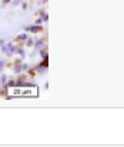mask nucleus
Segmentation results:
<instances>
[{
	"label": "nucleus",
	"instance_id": "39448f33",
	"mask_svg": "<svg viewBox=\"0 0 124 147\" xmlns=\"http://www.w3.org/2000/svg\"><path fill=\"white\" fill-rule=\"evenodd\" d=\"M17 39H20V40H26V39H27V36H26V34H20Z\"/></svg>",
	"mask_w": 124,
	"mask_h": 147
},
{
	"label": "nucleus",
	"instance_id": "7ed1b4c3",
	"mask_svg": "<svg viewBox=\"0 0 124 147\" xmlns=\"http://www.w3.org/2000/svg\"><path fill=\"white\" fill-rule=\"evenodd\" d=\"M36 47L39 50L43 49V47H44V42H37V43H36Z\"/></svg>",
	"mask_w": 124,
	"mask_h": 147
},
{
	"label": "nucleus",
	"instance_id": "20e7f679",
	"mask_svg": "<svg viewBox=\"0 0 124 147\" xmlns=\"http://www.w3.org/2000/svg\"><path fill=\"white\" fill-rule=\"evenodd\" d=\"M26 40H27V42H26V45H27V46H33V45H34V42H33L32 39H26Z\"/></svg>",
	"mask_w": 124,
	"mask_h": 147
},
{
	"label": "nucleus",
	"instance_id": "6e6552de",
	"mask_svg": "<svg viewBox=\"0 0 124 147\" xmlns=\"http://www.w3.org/2000/svg\"><path fill=\"white\" fill-rule=\"evenodd\" d=\"M1 67H3V61H0V69H1Z\"/></svg>",
	"mask_w": 124,
	"mask_h": 147
},
{
	"label": "nucleus",
	"instance_id": "f03ea898",
	"mask_svg": "<svg viewBox=\"0 0 124 147\" xmlns=\"http://www.w3.org/2000/svg\"><path fill=\"white\" fill-rule=\"evenodd\" d=\"M27 30H30V32H33V33H39V32H41V27L40 26H33V27H30V29H27Z\"/></svg>",
	"mask_w": 124,
	"mask_h": 147
},
{
	"label": "nucleus",
	"instance_id": "423d86ee",
	"mask_svg": "<svg viewBox=\"0 0 124 147\" xmlns=\"http://www.w3.org/2000/svg\"><path fill=\"white\" fill-rule=\"evenodd\" d=\"M41 56H43V59H47V53H46V51H44V50H43V51H41Z\"/></svg>",
	"mask_w": 124,
	"mask_h": 147
},
{
	"label": "nucleus",
	"instance_id": "0eeeda50",
	"mask_svg": "<svg viewBox=\"0 0 124 147\" xmlns=\"http://www.w3.org/2000/svg\"><path fill=\"white\" fill-rule=\"evenodd\" d=\"M9 87H14V82H9Z\"/></svg>",
	"mask_w": 124,
	"mask_h": 147
},
{
	"label": "nucleus",
	"instance_id": "f257e3e1",
	"mask_svg": "<svg viewBox=\"0 0 124 147\" xmlns=\"http://www.w3.org/2000/svg\"><path fill=\"white\" fill-rule=\"evenodd\" d=\"M3 49H4V51H6L7 54H11V53L14 51V49H13V45H10V43H9L7 46H4Z\"/></svg>",
	"mask_w": 124,
	"mask_h": 147
}]
</instances>
